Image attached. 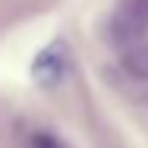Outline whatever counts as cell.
Here are the masks:
<instances>
[{
  "label": "cell",
  "instance_id": "cell-1",
  "mask_svg": "<svg viewBox=\"0 0 148 148\" xmlns=\"http://www.w3.org/2000/svg\"><path fill=\"white\" fill-rule=\"evenodd\" d=\"M148 29V0H123L114 16L117 41H136Z\"/></svg>",
  "mask_w": 148,
  "mask_h": 148
},
{
  "label": "cell",
  "instance_id": "cell-2",
  "mask_svg": "<svg viewBox=\"0 0 148 148\" xmlns=\"http://www.w3.org/2000/svg\"><path fill=\"white\" fill-rule=\"evenodd\" d=\"M63 69H66V51H63L60 41L47 44V47L35 57V63H32V76H35V82H41V85L60 82Z\"/></svg>",
  "mask_w": 148,
  "mask_h": 148
},
{
  "label": "cell",
  "instance_id": "cell-3",
  "mask_svg": "<svg viewBox=\"0 0 148 148\" xmlns=\"http://www.w3.org/2000/svg\"><path fill=\"white\" fill-rule=\"evenodd\" d=\"M126 66L136 73V76H142V79H148V44H136L132 51H126Z\"/></svg>",
  "mask_w": 148,
  "mask_h": 148
},
{
  "label": "cell",
  "instance_id": "cell-4",
  "mask_svg": "<svg viewBox=\"0 0 148 148\" xmlns=\"http://www.w3.org/2000/svg\"><path fill=\"white\" fill-rule=\"evenodd\" d=\"M29 148H63V142H60L57 136H51V132H32V139H29Z\"/></svg>",
  "mask_w": 148,
  "mask_h": 148
}]
</instances>
